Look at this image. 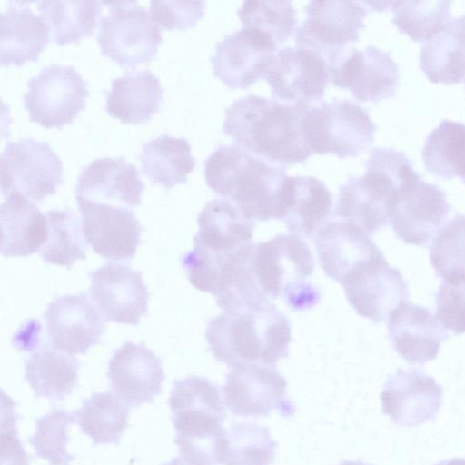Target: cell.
Segmentation results:
<instances>
[{"instance_id": "obj_1", "label": "cell", "mask_w": 465, "mask_h": 465, "mask_svg": "<svg viewBox=\"0 0 465 465\" xmlns=\"http://www.w3.org/2000/svg\"><path fill=\"white\" fill-rule=\"evenodd\" d=\"M308 105L250 94L225 109L223 131L235 144L271 162L303 163L312 154L302 131Z\"/></svg>"}, {"instance_id": "obj_2", "label": "cell", "mask_w": 465, "mask_h": 465, "mask_svg": "<svg viewBox=\"0 0 465 465\" xmlns=\"http://www.w3.org/2000/svg\"><path fill=\"white\" fill-rule=\"evenodd\" d=\"M205 338L213 356L231 368L242 363L275 367L288 356L292 328L285 314L268 302L212 318Z\"/></svg>"}, {"instance_id": "obj_3", "label": "cell", "mask_w": 465, "mask_h": 465, "mask_svg": "<svg viewBox=\"0 0 465 465\" xmlns=\"http://www.w3.org/2000/svg\"><path fill=\"white\" fill-rule=\"evenodd\" d=\"M206 184L253 221L279 218L286 165L258 156L237 144L217 147L204 162Z\"/></svg>"}, {"instance_id": "obj_4", "label": "cell", "mask_w": 465, "mask_h": 465, "mask_svg": "<svg viewBox=\"0 0 465 465\" xmlns=\"http://www.w3.org/2000/svg\"><path fill=\"white\" fill-rule=\"evenodd\" d=\"M168 405L175 429L179 457L188 465H217L227 430L219 387L191 375L173 382Z\"/></svg>"}, {"instance_id": "obj_5", "label": "cell", "mask_w": 465, "mask_h": 465, "mask_svg": "<svg viewBox=\"0 0 465 465\" xmlns=\"http://www.w3.org/2000/svg\"><path fill=\"white\" fill-rule=\"evenodd\" d=\"M376 124L367 111L350 100L320 101L309 104L302 131L311 152L356 157L374 141Z\"/></svg>"}, {"instance_id": "obj_6", "label": "cell", "mask_w": 465, "mask_h": 465, "mask_svg": "<svg viewBox=\"0 0 465 465\" xmlns=\"http://www.w3.org/2000/svg\"><path fill=\"white\" fill-rule=\"evenodd\" d=\"M363 2L311 1L304 7L306 18L296 28V46L321 55L331 69L351 50L365 27L368 10Z\"/></svg>"}, {"instance_id": "obj_7", "label": "cell", "mask_w": 465, "mask_h": 465, "mask_svg": "<svg viewBox=\"0 0 465 465\" xmlns=\"http://www.w3.org/2000/svg\"><path fill=\"white\" fill-rule=\"evenodd\" d=\"M108 12L100 17L97 41L101 53L124 67L148 63L162 42L159 26L136 1L102 2Z\"/></svg>"}, {"instance_id": "obj_8", "label": "cell", "mask_w": 465, "mask_h": 465, "mask_svg": "<svg viewBox=\"0 0 465 465\" xmlns=\"http://www.w3.org/2000/svg\"><path fill=\"white\" fill-rule=\"evenodd\" d=\"M0 168L4 196L18 193L41 202L54 194L63 182L59 156L47 142L30 137L6 143L1 153Z\"/></svg>"}, {"instance_id": "obj_9", "label": "cell", "mask_w": 465, "mask_h": 465, "mask_svg": "<svg viewBox=\"0 0 465 465\" xmlns=\"http://www.w3.org/2000/svg\"><path fill=\"white\" fill-rule=\"evenodd\" d=\"M87 95L86 83L74 66L51 64L27 81L24 106L32 121L60 128L77 117Z\"/></svg>"}, {"instance_id": "obj_10", "label": "cell", "mask_w": 465, "mask_h": 465, "mask_svg": "<svg viewBox=\"0 0 465 465\" xmlns=\"http://www.w3.org/2000/svg\"><path fill=\"white\" fill-rule=\"evenodd\" d=\"M287 381L275 367L242 363L232 367L223 386V401L236 416H267L277 411L283 417L295 413L286 395Z\"/></svg>"}, {"instance_id": "obj_11", "label": "cell", "mask_w": 465, "mask_h": 465, "mask_svg": "<svg viewBox=\"0 0 465 465\" xmlns=\"http://www.w3.org/2000/svg\"><path fill=\"white\" fill-rule=\"evenodd\" d=\"M341 285L356 312L376 324L410 297L401 272L390 265L381 252L354 268Z\"/></svg>"}, {"instance_id": "obj_12", "label": "cell", "mask_w": 465, "mask_h": 465, "mask_svg": "<svg viewBox=\"0 0 465 465\" xmlns=\"http://www.w3.org/2000/svg\"><path fill=\"white\" fill-rule=\"evenodd\" d=\"M365 167L363 176H351L340 186L333 213L372 235L388 225L392 201L405 183L375 167Z\"/></svg>"}, {"instance_id": "obj_13", "label": "cell", "mask_w": 465, "mask_h": 465, "mask_svg": "<svg viewBox=\"0 0 465 465\" xmlns=\"http://www.w3.org/2000/svg\"><path fill=\"white\" fill-rule=\"evenodd\" d=\"M263 78L275 100L306 104L320 102L331 81L325 60L299 46L278 49Z\"/></svg>"}, {"instance_id": "obj_14", "label": "cell", "mask_w": 465, "mask_h": 465, "mask_svg": "<svg viewBox=\"0 0 465 465\" xmlns=\"http://www.w3.org/2000/svg\"><path fill=\"white\" fill-rule=\"evenodd\" d=\"M253 263L259 285L271 302L307 282L314 268L309 246L295 234L256 243Z\"/></svg>"}, {"instance_id": "obj_15", "label": "cell", "mask_w": 465, "mask_h": 465, "mask_svg": "<svg viewBox=\"0 0 465 465\" xmlns=\"http://www.w3.org/2000/svg\"><path fill=\"white\" fill-rule=\"evenodd\" d=\"M450 210L445 193L420 176L394 197L390 222L397 238L407 244L425 246L442 227Z\"/></svg>"}, {"instance_id": "obj_16", "label": "cell", "mask_w": 465, "mask_h": 465, "mask_svg": "<svg viewBox=\"0 0 465 465\" xmlns=\"http://www.w3.org/2000/svg\"><path fill=\"white\" fill-rule=\"evenodd\" d=\"M278 45L267 35L242 27L217 43L211 57L215 77L230 89H245L263 78Z\"/></svg>"}, {"instance_id": "obj_17", "label": "cell", "mask_w": 465, "mask_h": 465, "mask_svg": "<svg viewBox=\"0 0 465 465\" xmlns=\"http://www.w3.org/2000/svg\"><path fill=\"white\" fill-rule=\"evenodd\" d=\"M331 82L348 89L361 102H379L394 96L399 86L397 64L389 51L369 45L363 50L351 48L330 69Z\"/></svg>"}, {"instance_id": "obj_18", "label": "cell", "mask_w": 465, "mask_h": 465, "mask_svg": "<svg viewBox=\"0 0 465 465\" xmlns=\"http://www.w3.org/2000/svg\"><path fill=\"white\" fill-rule=\"evenodd\" d=\"M89 276L91 299L106 321L135 326L147 314L149 292L141 272L110 262Z\"/></svg>"}, {"instance_id": "obj_19", "label": "cell", "mask_w": 465, "mask_h": 465, "mask_svg": "<svg viewBox=\"0 0 465 465\" xmlns=\"http://www.w3.org/2000/svg\"><path fill=\"white\" fill-rule=\"evenodd\" d=\"M76 202L84 241L95 253L113 261L134 256L143 228L132 210L90 201Z\"/></svg>"}, {"instance_id": "obj_20", "label": "cell", "mask_w": 465, "mask_h": 465, "mask_svg": "<svg viewBox=\"0 0 465 465\" xmlns=\"http://www.w3.org/2000/svg\"><path fill=\"white\" fill-rule=\"evenodd\" d=\"M45 319L52 346L72 356L84 354L105 332L100 312L85 293L56 297Z\"/></svg>"}, {"instance_id": "obj_21", "label": "cell", "mask_w": 465, "mask_h": 465, "mask_svg": "<svg viewBox=\"0 0 465 465\" xmlns=\"http://www.w3.org/2000/svg\"><path fill=\"white\" fill-rule=\"evenodd\" d=\"M443 389L415 369H398L388 377L380 395L382 411L401 426L413 427L434 419L442 404Z\"/></svg>"}, {"instance_id": "obj_22", "label": "cell", "mask_w": 465, "mask_h": 465, "mask_svg": "<svg viewBox=\"0 0 465 465\" xmlns=\"http://www.w3.org/2000/svg\"><path fill=\"white\" fill-rule=\"evenodd\" d=\"M108 379L115 396L134 408L153 401L162 392L165 374L161 359L152 350L126 341L109 361Z\"/></svg>"}, {"instance_id": "obj_23", "label": "cell", "mask_w": 465, "mask_h": 465, "mask_svg": "<svg viewBox=\"0 0 465 465\" xmlns=\"http://www.w3.org/2000/svg\"><path fill=\"white\" fill-rule=\"evenodd\" d=\"M144 183L134 163L124 157L93 160L79 173L76 201H90L120 207L142 203Z\"/></svg>"}, {"instance_id": "obj_24", "label": "cell", "mask_w": 465, "mask_h": 465, "mask_svg": "<svg viewBox=\"0 0 465 465\" xmlns=\"http://www.w3.org/2000/svg\"><path fill=\"white\" fill-rule=\"evenodd\" d=\"M388 332L395 351L415 365L436 359L441 343L450 337L428 308L409 301L390 313Z\"/></svg>"}, {"instance_id": "obj_25", "label": "cell", "mask_w": 465, "mask_h": 465, "mask_svg": "<svg viewBox=\"0 0 465 465\" xmlns=\"http://www.w3.org/2000/svg\"><path fill=\"white\" fill-rule=\"evenodd\" d=\"M314 236L322 268L340 284L354 268L381 252L363 229L341 219L329 220Z\"/></svg>"}, {"instance_id": "obj_26", "label": "cell", "mask_w": 465, "mask_h": 465, "mask_svg": "<svg viewBox=\"0 0 465 465\" xmlns=\"http://www.w3.org/2000/svg\"><path fill=\"white\" fill-rule=\"evenodd\" d=\"M331 193L325 183L313 176H287L282 189L278 220L292 234L312 238L329 221Z\"/></svg>"}, {"instance_id": "obj_27", "label": "cell", "mask_w": 465, "mask_h": 465, "mask_svg": "<svg viewBox=\"0 0 465 465\" xmlns=\"http://www.w3.org/2000/svg\"><path fill=\"white\" fill-rule=\"evenodd\" d=\"M1 254L25 257L42 249L49 236L48 223L39 209L26 197L13 193L0 207Z\"/></svg>"}, {"instance_id": "obj_28", "label": "cell", "mask_w": 465, "mask_h": 465, "mask_svg": "<svg viewBox=\"0 0 465 465\" xmlns=\"http://www.w3.org/2000/svg\"><path fill=\"white\" fill-rule=\"evenodd\" d=\"M25 2L12 1L0 14V62L20 65L37 60L49 41L50 30Z\"/></svg>"}, {"instance_id": "obj_29", "label": "cell", "mask_w": 465, "mask_h": 465, "mask_svg": "<svg viewBox=\"0 0 465 465\" xmlns=\"http://www.w3.org/2000/svg\"><path fill=\"white\" fill-rule=\"evenodd\" d=\"M197 223L194 246L215 252L233 251L250 242L255 228V221L224 198L207 202L198 215Z\"/></svg>"}, {"instance_id": "obj_30", "label": "cell", "mask_w": 465, "mask_h": 465, "mask_svg": "<svg viewBox=\"0 0 465 465\" xmlns=\"http://www.w3.org/2000/svg\"><path fill=\"white\" fill-rule=\"evenodd\" d=\"M162 100L159 79L150 70L142 69L112 80L105 108L123 123L141 124L158 111Z\"/></svg>"}, {"instance_id": "obj_31", "label": "cell", "mask_w": 465, "mask_h": 465, "mask_svg": "<svg viewBox=\"0 0 465 465\" xmlns=\"http://www.w3.org/2000/svg\"><path fill=\"white\" fill-rule=\"evenodd\" d=\"M420 66L432 83L452 84L465 79V15L450 17L422 45Z\"/></svg>"}, {"instance_id": "obj_32", "label": "cell", "mask_w": 465, "mask_h": 465, "mask_svg": "<svg viewBox=\"0 0 465 465\" xmlns=\"http://www.w3.org/2000/svg\"><path fill=\"white\" fill-rule=\"evenodd\" d=\"M25 369V379L37 397L62 401L77 385V359L48 344L31 354Z\"/></svg>"}, {"instance_id": "obj_33", "label": "cell", "mask_w": 465, "mask_h": 465, "mask_svg": "<svg viewBox=\"0 0 465 465\" xmlns=\"http://www.w3.org/2000/svg\"><path fill=\"white\" fill-rule=\"evenodd\" d=\"M139 158L144 175L166 189L184 183L195 167L189 142L165 134L147 141Z\"/></svg>"}, {"instance_id": "obj_34", "label": "cell", "mask_w": 465, "mask_h": 465, "mask_svg": "<svg viewBox=\"0 0 465 465\" xmlns=\"http://www.w3.org/2000/svg\"><path fill=\"white\" fill-rule=\"evenodd\" d=\"M38 11L58 45L90 35L97 25L102 2L93 0L37 2Z\"/></svg>"}, {"instance_id": "obj_35", "label": "cell", "mask_w": 465, "mask_h": 465, "mask_svg": "<svg viewBox=\"0 0 465 465\" xmlns=\"http://www.w3.org/2000/svg\"><path fill=\"white\" fill-rule=\"evenodd\" d=\"M74 413L94 444L118 443L128 425L129 408L111 391L93 393Z\"/></svg>"}, {"instance_id": "obj_36", "label": "cell", "mask_w": 465, "mask_h": 465, "mask_svg": "<svg viewBox=\"0 0 465 465\" xmlns=\"http://www.w3.org/2000/svg\"><path fill=\"white\" fill-rule=\"evenodd\" d=\"M426 170L431 174L452 179L465 177V124L443 120L426 139L422 152Z\"/></svg>"}, {"instance_id": "obj_37", "label": "cell", "mask_w": 465, "mask_h": 465, "mask_svg": "<svg viewBox=\"0 0 465 465\" xmlns=\"http://www.w3.org/2000/svg\"><path fill=\"white\" fill-rule=\"evenodd\" d=\"M277 446L268 427L250 421L232 423L223 440L219 464L272 465Z\"/></svg>"}, {"instance_id": "obj_38", "label": "cell", "mask_w": 465, "mask_h": 465, "mask_svg": "<svg viewBox=\"0 0 465 465\" xmlns=\"http://www.w3.org/2000/svg\"><path fill=\"white\" fill-rule=\"evenodd\" d=\"M49 236L39 251L41 258L52 264L71 268L77 260L85 259V245L78 217L70 210L46 213Z\"/></svg>"}, {"instance_id": "obj_39", "label": "cell", "mask_w": 465, "mask_h": 465, "mask_svg": "<svg viewBox=\"0 0 465 465\" xmlns=\"http://www.w3.org/2000/svg\"><path fill=\"white\" fill-rule=\"evenodd\" d=\"M449 1H390L392 23L416 42L429 41L450 19Z\"/></svg>"}, {"instance_id": "obj_40", "label": "cell", "mask_w": 465, "mask_h": 465, "mask_svg": "<svg viewBox=\"0 0 465 465\" xmlns=\"http://www.w3.org/2000/svg\"><path fill=\"white\" fill-rule=\"evenodd\" d=\"M430 261L443 282H465V214H457L439 230L430 246Z\"/></svg>"}, {"instance_id": "obj_41", "label": "cell", "mask_w": 465, "mask_h": 465, "mask_svg": "<svg viewBox=\"0 0 465 465\" xmlns=\"http://www.w3.org/2000/svg\"><path fill=\"white\" fill-rule=\"evenodd\" d=\"M243 27L253 28L282 45L296 31L297 12L292 1L248 0L237 10Z\"/></svg>"}, {"instance_id": "obj_42", "label": "cell", "mask_w": 465, "mask_h": 465, "mask_svg": "<svg viewBox=\"0 0 465 465\" xmlns=\"http://www.w3.org/2000/svg\"><path fill=\"white\" fill-rule=\"evenodd\" d=\"M76 420L74 413L54 408L36 420L35 434L28 441L35 450V456L46 460L50 465H70L74 456L68 453L67 430Z\"/></svg>"}, {"instance_id": "obj_43", "label": "cell", "mask_w": 465, "mask_h": 465, "mask_svg": "<svg viewBox=\"0 0 465 465\" xmlns=\"http://www.w3.org/2000/svg\"><path fill=\"white\" fill-rule=\"evenodd\" d=\"M205 5L204 1L153 0L149 10L158 26L168 30H185L203 16Z\"/></svg>"}, {"instance_id": "obj_44", "label": "cell", "mask_w": 465, "mask_h": 465, "mask_svg": "<svg viewBox=\"0 0 465 465\" xmlns=\"http://www.w3.org/2000/svg\"><path fill=\"white\" fill-rule=\"evenodd\" d=\"M436 319L454 335L465 333V282H443L436 294Z\"/></svg>"}, {"instance_id": "obj_45", "label": "cell", "mask_w": 465, "mask_h": 465, "mask_svg": "<svg viewBox=\"0 0 465 465\" xmlns=\"http://www.w3.org/2000/svg\"><path fill=\"white\" fill-rule=\"evenodd\" d=\"M13 401L3 394L1 422V465H29V458L24 450L15 427Z\"/></svg>"}, {"instance_id": "obj_46", "label": "cell", "mask_w": 465, "mask_h": 465, "mask_svg": "<svg viewBox=\"0 0 465 465\" xmlns=\"http://www.w3.org/2000/svg\"><path fill=\"white\" fill-rule=\"evenodd\" d=\"M436 465H465V458H453L442 460Z\"/></svg>"}, {"instance_id": "obj_47", "label": "cell", "mask_w": 465, "mask_h": 465, "mask_svg": "<svg viewBox=\"0 0 465 465\" xmlns=\"http://www.w3.org/2000/svg\"><path fill=\"white\" fill-rule=\"evenodd\" d=\"M163 465H188L184 460H183L180 457L172 460L170 462L164 463Z\"/></svg>"}, {"instance_id": "obj_48", "label": "cell", "mask_w": 465, "mask_h": 465, "mask_svg": "<svg viewBox=\"0 0 465 465\" xmlns=\"http://www.w3.org/2000/svg\"><path fill=\"white\" fill-rule=\"evenodd\" d=\"M339 465H371L361 460H343Z\"/></svg>"}, {"instance_id": "obj_49", "label": "cell", "mask_w": 465, "mask_h": 465, "mask_svg": "<svg viewBox=\"0 0 465 465\" xmlns=\"http://www.w3.org/2000/svg\"><path fill=\"white\" fill-rule=\"evenodd\" d=\"M462 181L465 183V177L462 179Z\"/></svg>"}]
</instances>
